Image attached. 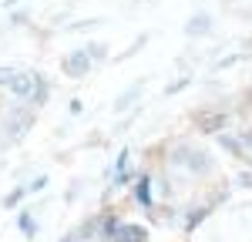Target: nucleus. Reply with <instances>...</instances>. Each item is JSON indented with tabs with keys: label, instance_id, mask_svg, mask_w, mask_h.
Instances as JSON below:
<instances>
[{
	"label": "nucleus",
	"instance_id": "nucleus-2",
	"mask_svg": "<svg viewBox=\"0 0 252 242\" xmlns=\"http://www.w3.org/2000/svg\"><path fill=\"white\" fill-rule=\"evenodd\" d=\"M209 24H212V20H209V14H202V17H195L192 24H189V34H202V30H209Z\"/></svg>",
	"mask_w": 252,
	"mask_h": 242
},
{
	"label": "nucleus",
	"instance_id": "nucleus-1",
	"mask_svg": "<svg viewBox=\"0 0 252 242\" xmlns=\"http://www.w3.org/2000/svg\"><path fill=\"white\" fill-rule=\"evenodd\" d=\"M64 64H67L71 74H81V71H88V54H84V51H74V54H67Z\"/></svg>",
	"mask_w": 252,
	"mask_h": 242
}]
</instances>
